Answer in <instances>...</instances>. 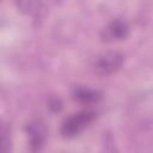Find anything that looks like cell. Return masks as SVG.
<instances>
[{"instance_id":"277c9868","label":"cell","mask_w":153,"mask_h":153,"mask_svg":"<svg viewBox=\"0 0 153 153\" xmlns=\"http://www.w3.org/2000/svg\"><path fill=\"white\" fill-rule=\"evenodd\" d=\"M27 134L30 137V145L32 149H41V147L44 143L47 129L44 124L39 121H35L29 124L27 127Z\"/></svg>"},{"instance_id":"5b68a950","label":"cell","mask_w":153,"mask_h":153,"mask_svg":"<svg viewBox=\"0 0 153 153\" xmlns=\"http://www.w3.org/2000/svg\"><path fill=\"white\" fill-rule=\"evenodd\" d=\"M100 98L99 93L97 91L90 90V88H78L74 92V99L82 104H92L96 103Z\"/></svg>"},{"instance_id":"8992f818","label":"cell","mask_w":153,"mask_h":153,"mask_svg":"<svg viewBox=\"0 0 153 153\" xmlns=\"http://www.w3.org/2000/svg\"><path fill=\"white\" fill-rule=\"evenodd\" d=\"M18 7H20L22 11L26 12L27 14H36L39 12L41 2L39 0H17Z\"/></svg>"},{"instance_id":"3957f363","label":"cell","mask_w":153,"mask_h":153,"mask_svg":"<svg viewBox=\"0 0 153 153\" xmlns=\"http://www.w3.org/2000/svg\"><path fill=\"white\" fill-rule=\"evenodd\" d=\"M129 27L124 22L121 20H114L109 25H106L102 31V37L104 41L112 42V41H120L128 36Z\"/></svg>"},{"instance_id":"6da1fadb","label":"cell","mask_w":153,"mask_h":153,"mask_svg":"<svg viewBox=\"0 0 153 153\" xmlns=\"http://www.w3.org/2000/svg\"><path fill=\"white\" fill-rule=\"evenodd\" d=\"M96 117V114L91 110H84L78 114H74L73 116L68 117L62 127H61V134L65 137H75L78 136L86 127H88Z\"/></svg>"},{"instance_id":"7a4b0ae2","label":"cell","mask_w":153,"mask_h":153,"mask_svg":"<svg viewBox=\"0 0 153 153\" xmlns=\"http://www.w3.org/2000/svg\"><path fill=\"white\" fill-rule=\"evenodd\" d=\"M123 63V56L115 51L105 53L98 56L93 63L94 72L99 75H109L117 72Z\"/></svg>"}]
</instances>
